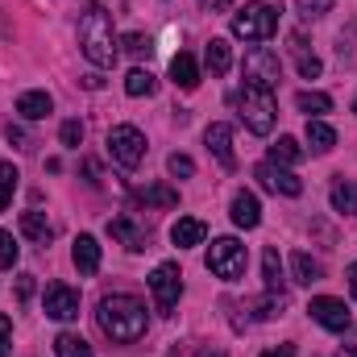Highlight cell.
I'll return each mask as SVG.
<instances>
[{"instance_id":"d590c367","label":"cell","mask_w":357,"mask_h":357,"mask_svg":"<svg viewBox=\"0 0 357 357\" xmlns=\"http://www.w3.org/2000/svg\"><path fill=\"white\" fill-rule=\"evenodd\" d=\"M121 46H125V50H129L133 59H146V54L154 50V46H150V38H142V33H129V38H125Z\"/></svg>"},{"instance_id":"4dcf8cb0","label":"cell","mask_w":357,"mask_h":357,"mask_svg":"<svg viewBox=\"0 0 357 357\" xmlns=\"http://www.w3.org/2000/svg\"><path fill=\"white\" fill-rule=\"evenodd\" d=\"M17 254H21V250H17L13 233H4V229H0V270H13V266H17Z\"/></svg>"},{"instance_id":"603a6c76","label":"cell","mask_w":357,"mask_h":357,"mask_svg":"<svg viewBox=\"0 0 357 357\" xmlns=\"http://www.w3.org/2000/svg\"><path fill=\"white\" fill-rule=\"evenodd\" d=\"M307 146H312L316 154H328V150L337 146V129L324 125V121H307Z\"/></svg>"},{"instance_id":"7dc6e473","label":"cell","mask_w":357,"mask_h":357,"mask_svg":"<svg viewBox=\"0 0 357 357\" xmlns=\"http://www.w3.org/2000/svg\"><path fill=\"white\" fill-rule=\"evenodd\" d=\"M199 357H220V354H199Z\"/></svg>"},{"instance_id":"bcb514c9","label":"cell","mask_w":357,"mask_h":357,"mask_svg":"<svg viewBox=\"0 0 357 357\" xmlns=\"http://www.w3.org/2000/svg\"><path fill=\"white\" fill-rule=\"evenodd\" d=\"M216 8H233V0H216Z\"/></svg>"},{"instance_id":"60d3db41","label":"cell","mask_w":357,"mask_h":357,"mask_svg":"<svg viewBox=\"0 0 357 357\" xmlns=\"http://www.w3.org/2000/svg\"><path fill=\"white\" fill-rule=\"evenodd\" d=\"M17 178H21V171H17L13 162H0V183H13V187H17Z\"/></svg>"},{"instance_id":"5bb4252c","label":"cell","mask_w":357,"mask_h":357,"mask_svg":"<svg viewBox=\"0 0 357 357\" xmlns=\"http://www.w3.org/2000/svg\"><path fill=\"white\" fill-rule=\"evenodd\" d=\"M258 220H262L258 195H254V191H237V195H233V225H237V229H258Z\"/></svg>"},{"instance_id":"ac0fdd59","label":"cell","mask_w":357,"mask_h":357,"mask_svg":"<svg viewBox=\"0 0 357 357\" xmlns=\"http://www.w3.org/2000/svg\"><path fill=\"white\" fill-rule=\"evenodd\" d=\"M50 108H54V100H50L46 91H25V96H17V112H21L25 121H42V116H50Z\"/></svg>"},{"instance_id":"ba28073f","label":"cell","mask_w":357,"mask_h":357,"mask_svg":"<svg viewBox=\"0 0 357 357\" xmlns=\"http://www.w3.org/2000/svg\"><path fill=\"white\" fill-rule=\"evenodd\" d=\"M282 79V67H278V54L266 50V46H254L250 54H245V84H254V88H270Z\"/></svg>"},{"instance_id":"8fae6325","label":"cell","mask_w":357,"mask_h":357,"mask_svg":"<svg viewBox=\"0 0 357 357\" xmlns=\"http://www.w3.org/2000/svg\"><path fill=\"white\" fill-rule=\"evenodd\" d=\"M254 178L266 187V191H274V195H303V178L299 175H291L287 167H274V162H262L258 171H254Z\"/></svg>"},{"instance_id":"e0dca14e","label":"cell","mask_w":357,"mask_h":357,"mask_svg":"<svg viewBox=\"0 0 357 357\" xmlns=\"http://www.w3.org/2000/svg\"><path fill=\"white\" fill-rule=\"evenodd\" d=\"M204 63H208L212 75H225V71L233 67V46H229L225 38H212V42L204 46Z\"/></svg>"},{"instance_id":"f35d334b","label":"cell","mask_w":357,"mask_h":357,"mask_svg":"<svg viewBox=\"0 0 357 357\" xmlns=\"http://www.w3.org/2000/svg\"><path fill=\"white\" fill-rule=\"evenodd\" d=\"M4 137H8L17 150H25V146H29V137H25V129H21V125H8V129H4Z\"/></svg>"},{"instance_id":"30bf717a","label":"cell","mask_w":357,"mask_h":357,"mask_svg":"<svg viewBox=\"0 0 357 357\" xmlns=\"http://www.w3.org/2000/svg\"><path fill=\"white\" fill-rule=\"evenodd\" d=\"M307 312H312L316 324H324V328H333V333H345V328H349V307H345V299L316 295V299L307 303Z\"/></svg>"},{"instance_id":"74e56055","label":"cell","mask_w":357,"mask_h":357,"mask_svg":"<svg viewBox=\"0 0 357 357\" xmlns=\"http://www.w3.org/2000/svg\"><path fill=\"white\" fill-rule=\"evenodd\" d=\"M337 357H357V328H345V341H341Z\"/></svg>"},{"instance_id":"f1b7e54d","label":"cell","mask_w":357,"mask_h":357,"mask_svg":"<svg viewBox=\"0 0 357 357\" xmlns=\"http://www.w3.org/2000/svg\"><path fill=\"white\" fill-rule=\"evenodd\" d=\"M262 274H266V291L282 295V262H278V250L262 254Z\"/></svg>"},{"instance_id":"8992f818","label":"cell","mask_w":357,"mask_h":357,"mask_svg":"<svg viewBox=\"0 0 357 357\" xmlns=\"http://www.w3.org/2000/svg\"><path fill=\"white\" fill-rule=\"evenodd\" d=\"M208 270H212L216 278H225V282H237V278L245 274V245H241L237 237L212 241V250H208Z\"/></svg>"},{"instance_id":"cb8c5ba5","label":"cell","mask_w":357,"mask_h":357,"mask_svg":"<svg viewBox=\"0 0 357 357\" xmlns=\"http://www.w3.org/2000/svg\"><path fill=\"white\" fill-rule=\"evenodd\" d=\"M299 158H303V146H299L295 137H278V142L270 146V162H274V167H295Z\"/></svg>"},{"instance_id":"8d00e7d4","label":"cell","mask_w":357,"mask_h":357,"mask_svg":"<svg viewBox=\"0 0 357 357\" xmlns=\"http://www.w3.org/2000/svg\"><path fill=\"white\" fill-rule=\"evenodd\" d=\"M8 345H13V320L0 312V357H8Z\"/></svg>"},{"instance_id":"1f68e13d","label":"cell","mask_w":357,"mask_h":357,"mask_svg":"<svg viewBox=\"0 0 357 357\" xmlns=\"http://www.w3.org/2000/svg\"><path fill=\"white\" fill-rule=\"evenodd\" d=\"M295 8H299L303 21H316V17H324L333 8V0H295Z\"/></svg>"},{"instance_id":"ffe728a7","label":"cell","mask_w":357,"mask_h":357,"mask_svg":"<svg viewBox=\"0 0 357 357\" xmlns=\"http://www.w3.org/2000/svg\"><path fill=\"white\" fill-rule=\"evenodd\" d=\"M21 233L29 241H38V245H50V237H54V229H50V220L42 212H21Z\"/></svg>"},{"instance_id":"ee69618b","label":"cell","mask_w":357,"mask_h":357,"mask_svg":"<svg viewBox=\"0 0 357 357\" xmlns=\"http://www.w3.org/2000/svg\"><path fill=\"white\" fill-rule=\"evenodd\" d=\"M84 88L96 91V88H104V79H100V75H84Z\"/></svg>"},{"instance_id":"6da1fadb","label":"cell","mask_w":357,"mask_h":357,"mask_svg":"<svg viewBox=\"0 0 357 357\" xmlns=\"http://www.w3.org/2000/svg\"><path fill=\"white\" fill-rule=\"evenodd\" d=\"M96 324L108 341L116 345H133L146 337V303L133 299V295H104L100 307H96Z\"/></svg>"},{"instance_id":"7bdbcfd3","label":"cell","mask_w":357,"mask_h":357,"mask_svg":"<svg viewBox=\"0 0 357 357\" xmlns=\"http://www.w3.org/2000/svg\"><path fill=\"white\" fill-rule=\"evenodd\" d=\"M262 357H295V345H278V349H266Z\"/></svg>"},{"instance_id":"5b68a950","label":"cell","mask_w":357,"mask_h":357,"mask_svg":"<svg viewBox=\"0 0 357 357\" xmlns=\"http://www.w3.org/2000/svg\"><path fill=\"white\" fill-rule=\"evenodd\" d=\"M108 154L121 171H137L142 158H146V133L137 125H116L108 133Z\"/></svg>"},{"instance_id":"9a60e30c","label":"cell","mask_w":357,"mask_h":357,"mask_svg":"<svg viewBox=\"0 0 357 357\" xmlns=\"http://www.w3.org/2000/svg\"><path fill=\"white\" fill-rule=\"evenodd\" d=\"M71 262H75L79 274H96L100 270V241L88 237V233H79L75 237V250H71Z\"/></svg>"},{"instance_id":"f6af8a7d","label":"cell","mask_w":357,"mask_h":357,"mask_svg":"<svg viewBox=\"0 0 357 357\" xmlns=\"http://www.w3.org/2000/svg\"><path fill=\"white\" fill-rule=\"evenodd\" d=\"M349 291H354V299H357V262L349 266Z\"/></svg>"},{"instance_id":"836d02e7","label":"cell","mask_w":357,"mask_h":357,"mask_svg":"<svg viewBox=\"0 0 357 357\" xmlns=\"http://www.w3.org/2000/svg\"><path fill=\"white\" fill-rule=\"evenodd\" d=\"M282 307H287V295H274V291H270L266 299L258 303V316H262V320H274V316H282Z\"/></svg>"},{"instance_id":"9c48e42d","label":"cell","mask_w":357,"mask_h":357,"mask_svg":"<svg viewBox=\"0 0 357 357\" xmlns=\"http://www.w3.org/2000/svg\"><path fill=\"white\" fill-rule=\"evenodd\" d=\"M42 307L50 320H75L79 316V291L67 287V282H50L46 295H42Z\"/></svg>"},{"instance_id":"3957f363","label":"cell","mask_w":357,"mask_h":357,"mask_svg":"<svg viewBox=\"0 0 357 357\" xmlns=\"http://www.w3.org/2000/svg\"><path fill=\"white\" fill-rule=\"evenodd\" d=\"M233 108H237V116L245 121V129H250V133L266 137L270 129H274L278 104H274V91H270V88H254V84H245V88L233 96Z\"/></svg>"},{"instance_id":"7a4b0ae2","label":"cell","mask_w":357,"mask_h":357,"mask_svg":"<svg viewBox=\"0 0 357 357\" xmlns=\"http://www.w3.org/2000/svg\"><path fill=\"white\" fill-rule=\"evenodd\" d=\"M79 46H84L91 67H112L121 59L116 33H112V13L104 4H88L84 8V17H79Z\"/></svg>"},{"instance_id":"d4e9b609","label":"cell","mask_w":357,"mask_h":357,"mask_svg":"<svg viewBox=\"0 0 357 357\" xmlns=\"http://www.w3.org/2000/svg\"><path fill=\"white\" fill-rule=\"evenodd\" d=\"M291 274H295V282H303V287H312V282L320 278V262H316L312 254H303V250H295V254H291Z\"/></svg>"},{"instance_id":"f546056e","label":"cell","mask_w":357,"mask_h":357,"mask_svg":"<svg viewBox=\"0 0 357 357\" xmlns=\"http://www.w3.org/2000/svg\"><path fill=\"white\" fill-rule=\"evenodd\" d=\"M137 195H142L146 204H154V208H175V204H178V191H171L167 183H154V187H142Z\"/></svg>"},{"instance_id":"83f0119b","label":"cell","mask_w":357,"mask_h":357,"mask_svg":"<svg viewBox=\"0 0 357 357\" xmlns=\"http://www.w3.org/2000/svg\"><path fill=\"white\" fill-rule=\"evenodd\" d=\"M154 88H158V79H154L146 67H133V71L125 75V91H129V96H154Z\"/></svg>"},{"instance_id":"277c9868","label":"cell","mask_w":357,"mask_h":357,"mask_svg":"<svg viewBox=\"0 0 357 357\" xmlns=\"http://www.w3.org/2000/svg\"><path fill=\"white\" fill-rule=\"evenodd\" d=\"M274 29H278V8L266 0L245 4L233 17V38H241V42H266V38H274Z\"/></svg>"},{"instance_id":"4fadbf2b","label":"cell","mask_w":357,"mask_h":357,"mask_svg":"<svg viewBox=\"0 0 357 357\" xmlns=\"http://www.w3.org/2000/svg\"><path fill=\"white\" fill-rule=\"evenodd\" d=\"M204 146H208V154H216L220 167H237V158H233V129L229 125H208Z\"/></svg>"},{"instance_id":"b9f144b4","label":"cell","mask_w":357,"mask_h":357,"mask_svg":"<svg viewBox=\"0 0 357 357\" xmlns=\"http://www.w3.org/2000/svg\"><path fill=\"white\" fill-rule=\"evenodd\" d=\"M13 191H17V187H13V183H0V212H4V208H8V199H13Z\"/></svg>"},{"instance_id":"c3c4849f","label":"cell","mask_w":357,"mask_h":357,"mask_svg":"<svg viewBox=\"0 0 357 357\" xmlns=\"http://www.w3.org/2000/svg\"><path fill=\"white\" fill-rule=\"evenodd\" d=\"M354 112H357V100H354Z\"/></svg>"},{"instance_id":"4316f807","label":"cell","mask_w":357,"mask_h":357,"mask_svg":"<svg viewBox=\"0 0 357 357\" xmlns=\"http://www.w3.org/2000/svg\"><path fill=\"white\" fill-rule=\"evenodd\" d=\"M54 354H59V357H96V354H91V345L79 337V333H59Z\"/></svg>"},{"instance_id":"d6986e66","label":"cell","mask_w":357,"mask_h":357,"mask_svg":"<svg viewBox=\"0 0 357 357\" xmlns=\"http://www.w3.org/2000/svg\"><path fill=\"white\" fill-rule=\"evenodd\" d=\"M204 220H195V216H183V220H175V229H171V241H175L178 250H187V245H199L204 241Z\"/></svg>"},{"instance_id":"e575fe53","label":"cell","mask_w":357,"mask_h":357,"mask_svg":"<svg viewBox=\"0 0 357 357\" xmlns=\"http://www.w3.org/2000/svg\"><path fill=\"white\" fill-rule=\"evenodd\" d=\"M167 171H171L175 178H191L195 175V162H191L187 154H171V158H167Z\"/></svg>"},{"instance_id":"52a82bcc","label":"cell","mask_w":357,"mask_h":357,"mask_svg":"<svg viewBox=\"0 0 357 357\" xmlns=\"http://www.w3.org/2000/svg\"><path fill=\"white\" fill-rule=\"evenodd\" d=\"M150 291H154V307H158L162 316H171L175 303H178V295H183V274H178L175 262L154 266V274H150Z\"/></svg>"},{"instance_id":"7c38bea8","label":"cell","mask_w":357,"mask_h":357,"mask_svg":"<svg viewBox=\"0 0 357 357\" xmlns=\"http://www.w3.org/2000/svg\"><path fill=\"white\" fill-rule=\"evenodd\" d=\"M108 233H112L125 250H146V245H150V233H146L133 216H112V220H108Z\"/></svg>"},{"instance_id":"d6a6232c","label":"cell","mask_w":357,"mask_h":357,"mask_svg":"<svg viewBox=\"0 0 357 357\" xmlns=\"http://www.w3.org/2000/svg\"><path fill=\"white\" fill-rule=\"evenodd\" d=\"M59 142H63V146H71V150H79V142H84V125H79V121H63Z\"/></svg>"},{"instance_id":"44dd1931","label":"cell","mask_w":357,"mask_h":357,"mask_svg":"<svg viewBox=\"0 0 357 357\" xmlns=\"http://www.w3.org/2000/svg\"><path fill=\"white\" fill-rule=\"evenodd\" d=\"M333 208H337L341 216H357V183L333 178Z\"/></svg>"},{"instance_id":"ab89813d","label":"cell","mask_w":357,"mask_h":357,"mask_svg":"<svg viewBox=\"0 0 357 357\" xmlns=\"http://www.w3.org/2000/svg\"><path fill=\"white\" fill-rule=\"evenodd\" d=\"M29 295H33V274H21V278H17V299L25 303Z\"/></svg>"},{"instance_id":"7402d4cb","label":"cell","mask_w":357,"mask_h":357,"mask_svg":"<svg viewBox=\"0 0 357 357\" xmlns=\"http://www.w3.org/2000/svg\"><path fill=\"white\" fill-rule=\"evenodd\" d=\"M291 50H295V67H299V75H303V79H316V75H320V59L307 54V42H303L299 33H291Z\"/></svg>"},{"instance_id":"484cf974","label":"cell","mask_w":357,"mask_h":357,"mask_svg":"<svg viewBox=\"0 0 357 357\" xmlns=\"http://www.w3.org/2000/svg\"><path fill=\"white\" fill-rule=\"evenodd\" d=\"M295 108L307 112V116H324V112H333V96H324V91H299Z\"/></svg>"},{"instance_id":"2e32d148","label":"cell","mask_w":357,"mask_h":357,"mask_svg":"<svg viewBox=\"0 0 357 357\" xmlns=\"http://www.w3.org/2000/svg\"><path fill=\"white\" fill-rule=\"evenodd\" d=\"M171 79H175V88L191 91L199 84V67H195V59L187 54V50H178L175 59H171Z\"/></svg>"}]
</instances>
